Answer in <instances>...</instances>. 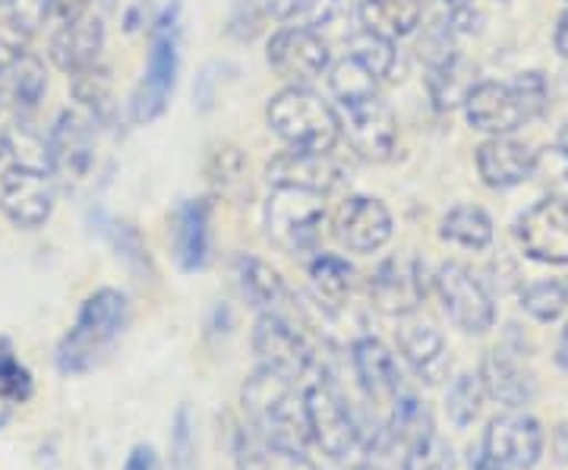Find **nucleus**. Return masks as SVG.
<instances>
[{
  "label": "nucleus",
  "instance_id": "obj_1",
  "mask_svg": "<svg viewBox=\"0 0 568 470\" xmlns=\"http://www.w3.org/2000/svg\"><path fill=\"white\" fill-rule=\"evenodd\" d=\"M130 326V300L114 287H102L85 297L77 323L54 350V364L63 376H85L114 354Z\"/></svg>",
  "mask_w": 568,
  "mask_h": 470
},
{
  "label": "nucleus",
  "instance_id": "obj_2",
  "mask_svg": "<svg viewBox=\"0 0 568 470\" xmlns=\"http://www.w3.org/2000/svg\"><path fill=\"white\" fill-rule=\"evenodd\" d=\"M547 108L549 85L537 70L515 82H477L465 99L467 123L489 136H511L518 126L544 117Z\"/></svg>",
  "mask_w": 568,
  "mask_h": 470
},
{
  "label": "nucleus",
  "instance_id": "obj_3",
  "mask_svg": "<svg viewBox=\"0 0 568 470\" xmlns=\"http://www.w3.org/2000/svg\"><path fill=\"white\" fill-rule=\"evenodd\" d=\"M246 420L253 423V436L268 439L284 449L304 451L310 442L304 417V395L294 391V382L282 372L260 367L244 382L241 391Z\"/></svg>",
  "mask_w": 568,
  "mask_h": 470
},
{
  "label": "nucleus",
  "instance_id": "obj_4",
  "mask_svg": "<svg viewBox=\"0 0 568 470\" xmlns=\"http://www.w3.org/2000/svg\"><path fill=\"white\" fill-rule=\"evenodd\" d=\"M268 126L304 152H332L342 136L338 114L306 85H287L268 102Z\"/></svg>",
  "mask_w": 568,
  "mask_h": 470
},
{
  "label": "nucleus",
  "instance_id": "obj_5",
  "mask_svg": "<svg viewBox=\"0 0 568 470\" xmlns=\"http://www.w3.org/2000/svg\"><path fill=\"white\" fill-rule=\"evenodd\" d=\"M181 29H178V3H171L164 10L159 22L152 25V39H149V63H145V76L140 89L133 95V121L149 123L162 117L164 108L174 95L178 85V67H181Z\"/></svg>",
  "mask_w": 568,
  "mask_h": 470
},
{
  "label": "nucleus",
  "instance_id": "obj_6",
  "mask_svg": "<svg viewBox=\"0 0 568 470\" xmlns=\"http://www.w3.org/2000/svg\"><path fill=\"white\" fill-rule=\"evenodd\" d=\"M325 225L323 193L301 186H275L265 203V234L282 253H313Z\"/></svg>",
  "mask_w": 568,
  "mask_h": 470
},
{
  "label": "nucleus",
  "instance_id": "obj_7",
  "mask_svg": "<svg viewBox=\"0 0 568 470\" xmlns=\"http://www.w3.org/2000/svg\"><path fill=\"white\" fill-rule=\"evenodd\" d=\"M304 417L310 439L320 449L342 461L351 451L361 446V423L354 417V410L342 398V391L335 389L328 379H320L304 391Z\"/></svg>",
  "mask_w": 568,
  "mask_h": 470
},
{
  "label": "nucleus",
  "instance_id": "obj_8",
  "mask_svg": "<svg viewBox=\"0 0 568 470\" xmlns=\"http://www.w3.org/2000/svg\"><path fill=\"white\" fill-rule=\"evenodd\" d=\"M436 297L446 309V316L467 335H484L496 323V304L489 297L487 285L462 263L439 266L436 278Z\"/></svg>",
  "mask_w": 568,
  "mask_h": 470
},
{
  "label": "nucleus",
  "instance_id": "obj_9",
  "mask_svg": "<svg viewBox=\"0 0 568 470\" xmlns=\"http://www.w3.org/2000/svg\"><path fill=\"white\" fill-rule=\"evenodd\" d=\"M480 449L503 470H530L544 458L547 432L540 427V420L525 410H506L489 420Z\"/></svg>",
  "mask_w": 568,
  "mask_h": 470
},
{
  "label": "nucleus",
  "instance_id": "obj_10",
  "mask_svg": "<svg viewBox=\"0 0 568 470\" xmlns=\"http://www.w3.org/2000/svg\"><path fill=\"white\" fill-rule=\"evenodd\" d=\"M0 208L17 227L36 231L54 212V177L51 171L7 164L0 171Z\"/></svg>",
  "mask_w": 568,
  "mask_h": 470
},
{
  "label": "nucleus",
  "instance_id": "obj_11",
  "mask_svg": "<svg viewBox=\"0 0 568 470\" xmlns=\"http://www.w3.org/2000/svg\"><path fill=\"white\" fill-rule=\"evenodd\" d=\"M515 237L525 256L544 266H568V200L552 196L534 203L518 218Z\"/></svg>",
  "mask_w": 568,
  "mask_h": 470
},
{
  "label": "nucleus",
  "instance_id": "obj_12",
  "mask_svg": "<svg viewBox=\"0 0 568 470\" xmlns=\"http://www.w3.org/2000/svg\"><path fill=\"white\" fill-rule=\"evenodd\" d=\"M95 164V126L80 111H63L48 136V171L67 186L82 184Z\"/></svg>",
  "mask_w": 568,
  "mask_h": 470
},
{
  "label": "nucleus",
  "instance_id": "obj_13",
  "mask_svg": "<svg viewBox=\"0 0 568 470\" xmlns=\"http://www.w3.org/2000/svg\"><path fill=\"white\" fill-rule=\"evenodd\" d=\"M253 350L260 367L282 372L284 379L297 382L313 367V348L284 313H263L253 328Z\"/></svg>",
  "mask_w": 568,
  "mask_h": 470
},
{
  "label": "nucleus",
  "instance_id": "obj_14",
  "mask_svg": "<svg viewBox=\"0 0 568 470\" xmlns=\"http://www.w3.org/2000/svg\"><path fill=\"white\" fill-rule=\"evenodd\" d=\"M338 123H342V133L347 136L351 149L364 162H386L388 155L395 152L398 126H395L392 108L379 99V92L351 104H342Z\"/></svg>",
  "mask_w": 568,
  "mask_h": 470
},
{
  "label": "nucleus",
  "instance_id": "obj_15",
  "mask_svg": "<svg viewBox=\"0 0 568 470\" xmlns=\"http://www.w3.org/2000/svg\"><path fill=\"white\" fill-rule=\"evenodd\" d=\"M426 300V272L414 256H392L369 278V304L383 316L405 319Z\"/></svg>",
  "mask_w": 568,
  "mask_h": 470
},
{
  "label": "nucleus",
  "instance_id": "obj_16",
  "mask_svg": "<svg viewBox=\"0 0 568 470\" xmlns=\"http://www.w3.org/2000/svg\"><path fill=\"white\" fill-rule=\"evenodd\" d=\"M268 63L282 80H287L291 85H304V82L320 80L325 73L328 48L316 29L287 25L268 41Z\"/></svg>",
  "mask_w": 568,
  "mask_h": 470
},
{
  "label": "nucleus",
  "instance_id": "obj_17",
  "mask_svg": "<svg viewBox=\"0 0 568 470\" xmlns=\"http://www.w3.org/2000/svg\"><path fill=\"white\" fill-rule=\"evenodd\" d=\"M335 237L354 253H376L392 237V215L373 196H351L335 215Z\"/></svg>",
  "mask_w": 568,
  "mask_h": 470
},
{
  "label": "nucleus",
  "instance_id": "obj_18",
  "mask_svg": "<svg viewBox=\"0 0 568 470\" xmlns=\"http://www.w3.org/2000/svg\"><path fill=\"white\" fill-rule=\"evenodd\" d=\"M480 386H484V395L506 405L508 410H525L534 401L537 395V379L518 354L499 348L489 350L487 357L480 360Z\"/></svg>",
  "mask_w": 568,
  "mask_h": 470
},
{
  "label": "nucleus",
  "instance_id": "obj_19",
  "mask_svg": "<svg viewBox=\"0 0 568 470\" xmlns=\"http://www.w3.org/2000/svg\"><path fill=\"white\" fill-rule=\"evenodd\" d=\"M265 174L275 186H301L313 193H328L345 181V171L332 159V152H304V149L275 155Z\"/></svg>",
  "mask_w": 568,
  "mask_h": 470
},
{
  "label": "nucleus",
  "instance_id": "obj_20",
  "mask_svg": "<svg viewBox=\"0 0 568 470\" xmlns=\"http://www.w3.org/2000/svg\"><path fill=\"white\" fill-rule=\"evenodd\" d=\"M537 155L528 145L515 136H489L487 143L477 149V171L480 181L493 190H511L534 177Z\"/></svg>",
  "mask_w": 568,
  "mask_h": 470
},
{
  "label": "nucleus",
  "instance_id": "obj_21",
  "mask_svg": "<svg viewBox=\"0 0 568 470\" xmlns=\"http://www.w3.org/2000/svg\"><path fill=\"white\" fill-rule=\"evenodd\" d=\"M351 367L361 389L373 401H395L402 395V369L395 354L379 338H357L351 348Z\"/></svg>",
  "mask_w": 568,
  "mask_h": 470
},
{
  "label": "nucleus",
  "instance_id": "obj_22",
  "mask_svg": "<svg viewBox=\"0 0 568 470\" xmlns=\"http://www.w3.org/2000/svg\"><path fill=\"white\" fill-rule=\"evenodd\" d=\"M398 348L405 364L414 369V376L426 386H439L452 372V357H448L446 338L433 323H407L398 331Z\"/></svg>",
  "mask_w": 568,
  "mask_h": 470
},
{
  "label": "nucleus",
  "instance_id": "obj_23",
  "mask_svg": "<svg viewBox=\"0 0 568 470\" xmlns=\"http://www.w3.org/2000/svg\"><path fill=\"white\" fill-rule=\"evenodd\" d=\"M171 246L183 272H200L209 266V203L186 200L171 215Z\"/></svg>",
  "mask_w": 568,
  "mask_h": 470
},
{
  "label": "nucleus",
  "instance_id": "obj_24",
  "mask_svg": "<svg viewBox=\"0 0 568 470\" xmlns=\"http://www.w3.org/2000/svg\"><path fill=\"white\" fill-rule=\"evenodd\" d=\"M104 44V25L99 17H80L73 22H61V29L51 39V61L67 73L85 70L99 63Z\"/></svg>",
  "mask_w": 568,
  "mask_h": 470
},
{
  "label": "nucleus",
  "instance_id": "obj_25",
  "mask_svg": "<svg viewBox=\"0 0 568 470\" xmlns=\"http://www.w3.org/2000/svg\"><path fill=\"white\" fill-rule=\"evenodd\" d=\"M361 25L373 35L398 41L410 35L424 20V0H361Z\"/></svg>",
  "mask_w": 568,
  "mask_h": 470
},
{
  "label": "nucleus",
  "instance_id": "obj_26",
  "mask_svg": "<svg viewBox=\"0 0 568 470\" xmlns=\"http://www.w3.org/2000/svg\"><path fill=\"white\" fill-rule=\"evenodd\" d=\"M234 272H237V285L244 290V297L263 313H282V307L291 300L287 287H284L282 275L275 268L263 263L260 256H237L234 263Z\"/></svg>",
  "mask_w": 568,
  "mask_h": 470
},
{
  "label": "nucleus",
  "instance_id": "obj_27",
  "mask_svg": "<svg viewBox=\"0 0 568 470\" xmlns=\"http://www.w3.org/2000/svg\"><path fill=\"white\" fill-rule=\"evenodd\" d=\"M310 285H313V294H316L320 307L342 309L347 304V297L354 294L357 272H354V266H351L347 259H342V256L320 253V256L310 263Z\"/></svg>",
  "mask_w": 568,
  "mask_h": 470
},
{
  "label": "nucleus",
  "instance_id": "obj_28",
  "mask_svg": "<svg viewBox=\"0 0 568 470\" xmlns=\"http://www.w3.org/2000/svg\"><path fill=\"white\" fill-rule=\"evenodd\" d=\"M477 85V70L462 58V54H452L448 61L433 63L429 67V76H426V89H429V99L439 111H452L458 104H465L470 95V89Z\"/></svg>",
  "mask_w": 568,
  "mask_h": 470
},
{
  "label": "nucleus",
  "instance_id": "obj_29",
  "mask_svg": "<svg viewBox=\"0 0 568 470\" xmlns=\"http://www.w3.org/2000/svg\"><path fill=\"white\" fill-rule=\"evenodd\" d=\"M383 430L388 432L392 442H398L407 451L410 446H417L420 439H426L429 432H436V427H433V410L426 408V401H420L417 395H405L402 391L392 401V413H388Z\"/></svg>",
  "mask_w": 568,
  "mask_h": 470
},
{
  "label": "nucleus",
  "instance_id": "obj_30",
  "mask_svg": "<svg viewBox=\"0 0 568 470\" xmlns=\"http://www.w3.org/2000/svg\"><path fill=\"white\" fill-rule=\"evenodd\" d=\"M3 73H7L3 89H7V95H10L13 108H17L20 114H32V111L39 108L44 89H48L44 63H41L36 54L20 51V58L10 63Z\"/></svg>",
  "mask_w": 568,
  "mask_h": 470
},
{
  "label": "nucleus",
  "instance_id": "obj_31",
  "mask_svg": "<svg viewBox=\"0 0 568 470\" xmlns=\"http://www.w3.org/2000/svg\"><path fill=\"white\" fill-rule=\"evenodd\" d=\"M237 470H320L304 451L284 449L268 439L250 436L237 446Z\"/></svg>",
  "mask_w": 568,
  "mask_h": 470
},
{
  "label": "nucleus",
  "instance_id": "obj_32",
  "mask_svg": "<svg viewBox=\"0 0 568 470\" xmlns=\"http://www.w3.org/2000/svg\"><path fill=\"white\" fill-rule=\"evenodd\" d=\"M443 241L465 249H487L493 244V218L480 205H455L439 227Z\"/></svg>",
  "mask_w": 568,
  "mask_h": 470
},
{
  "label": "nucleus",
  "instance_id": "obj_33",
  "mask_svg": "<svg viewBox=\"0 0 568 470\" xmlns=\"http://www.w3.org/2000/svg\"><path fill=\"white\" fill-rule=\"evenodd\" d=\"M484 386H480V376L477 372H462L452 386H448L446 395V413L448 420L465 430L470 427L477 417H480V408H484Z\"/></svg>",
  "mask_w": 568,
  "mask_h": 470
},
{
  "label": "nucleus",
  "instance_id": "obj_34",
  "mask_svg": "<svg viewBox=\"0 0 568 470\" xmlns=\"http://www.w3.org/2000/svg\"><path fill=\"white\" fill-rule=\"evenodd\" d=\"M209 177L215 190L227 196V200H241V196H250V181H246V159L241 155V149L234 145H224L212 155L209 162Z\"/></svg>",
  "mask_w": 568,
  "mask_h": 470
},
{
  "label": "nucleus",
  "instance_id": "obj_35",
  "mask_svg": "<svg viewBox=\"0 0 568 470\" xmlns=\"http://www.w3.org/2000/svg\"><path fill=\"white\" fill-rule=\"evenodd\" d=\"M32 391H36L32 369L17 357V350L7 338H0V398L17 408L32 398Z\"/></svg>",
  "mask_w": 568,
  "mask_h": 470
},
{
  "label": "nucleus",
  "instance_id": "obj_36",
  "mask_svg": "<svg viewBox=\"0 0 568 470\" xmlns=\"http://www.w3.org/2000/svg\"><path fill=\"white\" fill-rule=\"evenodd\" d=\"M347 58H354V61L366 67L376 80H386L392 76V70H395V41L383 39V35H373V32H366L361 29L357 35H351L347 39Z\"/></svg>",
  "mask_w": 568,
  "mask_h": 470
},
{
  "label": "nucleus",
  "instance_id": "obj_37",
  "mask_svg": "<svg viewBox=\"0 0 568 470\" xmlns=\"http://www.w3.org/2000/svg\"><path fill=\"white\" fill-rule=\"evenodd\" d=\"M521 309L537 323H556L568 309V285L547 278L521 290Z\"/></svg>",
  "mask_w": 568,
  "mask_h": 470
},
{
  "label": "nucleus",
  "instance_id": "obj_38",
  "mask_svg": "<svg viewBox=\"0 0 568 470\" xmlns=\"http://www.w3.org/2000/svg\"><path fill=\"white\" fill-rule=\"evenodd\" d=\"M376 82L379 80L366 67L354 61V58L338 61L332 67V73H328V89H332V95L342 104L357 102V99H366V95H376Z\"/></svg>",
  "mask_w": 568,
  "mask_h": 470
},
{
  "label": "nucleus",
  "instance_id": "obj_39",
  "mask_svg": "<svg viewBox=\"0 0 568 470\" xmlns=\"http://www.w3.org/2000/svg\"><path fill=\"white\" fill-rule=\"evenodd\" d=\"M73 76V95H77V102H82V108H89L95 117H108L111 114V76H108V70L99 67V63H92V67H85V70H77V73H70Z\"/></svg>",
  "mask_w": 568,
  "mask_h": 470
},
{
  "label": "nucleus",
  "instance_id": "obj_40",
  "mask_svg": "<svg viewBox=\"0 0 568 470\" xmlns=\"http://www.w3.org/2000/svg\"><path fill=\"white\" fill-rule=\"evenodd\" d=\"M99 231H102L104 237H108V244L118 249V256H121L126 266L133 268V272H152V263H149V249L142 246L140 234H136V227L123 225V222H114V218H104L99 215Z\"/></svg>",
  "mask_w": 568,
  "mask_h": 470
},
{
  "label": "nucleus",
  "instance_id": "obj_41",
  "mask_svg": "<svg viewBox=\"0 0 568 470\" xmlns=\"http://www.w3.org/2000/svg\"><path fill=\"white\" fill-rule=\"evenodd\" d=\"M405 470H458L455 451L439 432H429L405 454Z\"/></svg>",
  "mask_w": 568,
  "mask_h": 470
},
{
  "label": "nucleus",
  "instance_id": "obj_42",
  "mask_svg": "<svg viewBox=\"0 0 568 470\" xmlns=\"http://www.w3.org/2000/svg\"><path fill=\"white\" fill-rule=\"evenodd\" d=\"M171 468L196 470V439H193V423L190 410L181 408L174 417V432H171Z\"/></svg>",
  "mask_w": 568,
  "mask_h": 470
},
{
  "label": "nucleus",
  "instance_id": "obj_43",
  "mask_svg": "<svg viewBox=\"0 0 568 470\" xmlns=\"http://www.w3.org/2000/svg\"><path fill=\"white\" fill-rule=\"evenodd\" d=\"M17 3V29L22 32H36L41 25V20L48 17V0H13Z\"/></svg>",
  "mask_w": 568,
  "mask_h": 470
},
{
  "label": "nucleus",
  "instance_id": "obj_44",
  "mask_svg": "<svg viewBox=\"0 0 568 470\" xmlns=\"http://www.w3.org/2000/svg\"><path fill=\"white\" fill-rule=\"evenodd\" d=\"M123 470H162V464H159V451L152 449V446H145V442L133 446L130 454H126Z\"/></svg>",
  "mask_w": 568,
  "mask_h": 470
},
{
  "label": "nucleus",
  "instance_id": "obj_45",
  "mask_svg": "<svg viewBox=\"0 0 568 470\" xmlns=\"http://www.w3.org/2000/svg\"><path fill=\"white\" fill-rule=\"evenodd\" d=\"M89 3H92V0H48V13L58 17L61 22H73L80 20V17H85Z\"/></svg>",
  "mask_w": 568,
  "mask_h": 470
},
{
  "label": "nucleus",
  "instance_id": "obj_46",
  "mask_svg": "<svg viewBox=\"0 0 568 470\" xmlns=\"http://www.w3.org/2000/svg\"><path fill=\"white\" fill-rule=\"evenodd\" d=\"M552 454H556V461L568 468V427H556L552 430Z\"/></svg>",
  "mask_w": 568,
  "mask_h": 470
},
{
  "label": "nucleus",
  "instance_id": "obj_47",
  "mask_svg": "<svg viewBox=\"0 0 568 470\" xmlns=\"http://www.w3.org/2000/svg\"><path fill=\"white\" fill-rule=\"evenodd\" d=\"M17 58H20V44L0 35V73H3V70H7L10 63L17 61Z\"/></svg>",
  "mask_w": 568,
  "mask_h": 470
},
{
  "label": "nucleus",
  "instance_id": "obj_48",
  "mask_svg": "<svg viewBox=\"0 0 568 470\" xmlns=\"http://www.w3.org/2000/svg\"><path fill=\"white\" fill-rule=\"evenodd\" d=\"M552 41H556V51L568 61V10L559 17V22H556V35H552Z\"/></svg>",
  "mask_w": 568,
  "mask_h": 470
},
{
  "label": "nucleus",
  "instance_id": "obj_49",
  "mask_svg": "<svg viewBox=\"0 0 568 470\" xmlns=\"http://www.w3.org/2000/svg\"><path fill=\"white\" fill-rule=\"evenodd\" d=\"M470 470H503L499 464H493L484 449H470Z\"/></svg>",
  "mask_w": 568,
  "mask_h": 470
},
{
  "label": "nucleus",
  "instance_id": "obj_50",
  "mask_svg": "<svg viewBox=\"0 0 568 470\" xmlns=\"http://www.w3.org/2000/svg\"><path fill=\"white\" fill-rule=\"evenodd\" d=\"M556 367L566 369L568 372V326L562 328V335H559V345H556Z\"/></svg>",
  "mask_w": 568,
  "mask_h": 470
},
{
  "label": "nucleus",
  "instance_id": "obj_51",
  "mask_svg": "<svg viewBox=\"0 0 568 470\" xmlns=\"http://www.w3.org/2000/svg\"><path fill=\"white\" fill-rule=\"evenodd\" d=\"M556 149H559V152H562V155H566V159H568V121L562 123V130H559V140H556Z\"/></svg>",
  "mask_w": 568,
  "mask_h": 470
},
{
  "label": "nucleus",
  "instance_id": "obj_52",
  "mask_svg": "<svg viewBox=\"0 0 568 470\" xmlns=\"http://www.w3.org/2000/svg\"><path fill=\"white\" fill-rule=\"evenodd\" d=\"M452 10H474V0H448Z\"/></svg>",
  "mask_w": 568,
  "mask_h": 470
},
{
  "label": "nucleus",
  "instance_id": "obj_53",
  "mask_svg": "<svg viewBox=\"0 0 568 470\" xmlns=\"http://www.w3.org/2000/svg\"><path fill=\"white\" fill-rule=\"evenodd\" d=\"M3 102H7V89H3V82H0V108H3Z\"/></svg>",
  "mask_w": 568,
  "mask_h": 470
},
{
  "label": "nucleus",
  "instance_id": "obj_54",
  "mask_svg": "<svg viewBox=\"0 0 568 470\" xmlns=\"http://www.w3.org/2000/svg\"><path fill=\"white\" fill-rule=\"evenodd\" d=\"M10 3H13V0H0V7H10Z\"/></svg>",
  "mask_w": 568,
  "mask_h": 470
}]
</instances>
